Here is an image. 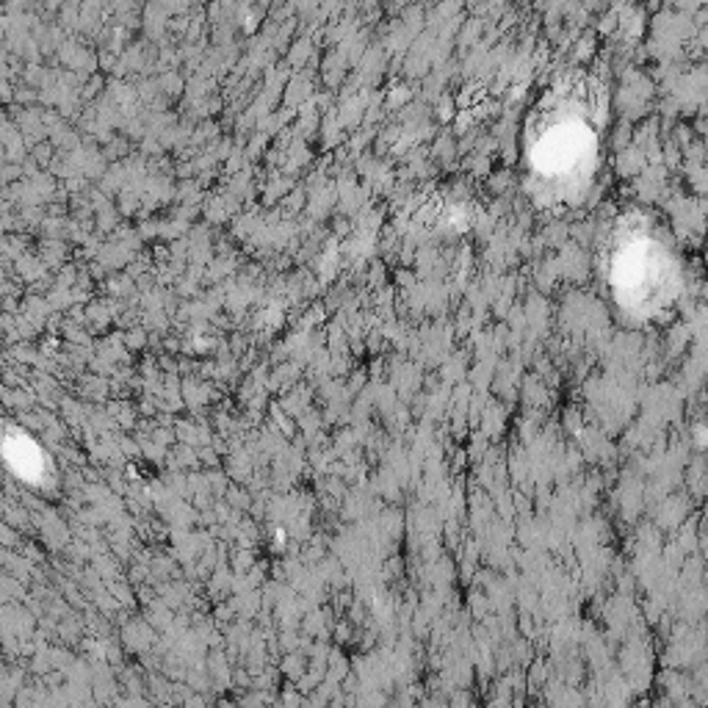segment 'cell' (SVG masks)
I'll return each mask as SVG.
<instances>
[{
    "label": "cell",
    "instance_id": "obj_1",
    "mask_svg": "<svg viewBox=\"0 0 708 708\" xmlns=\"http://www.w3.org/2000/svg\"><path fill=\"white\" fill-rule=\"evenodd\" d=\"M600 133L584 100L550 97L528 133V174L545 199H578L597 166Z\"/></svg>",
    "mask_w": 708,
    "mask_h": 708
},
{
    "label": "cell",
    "instance_id": "obj_2",
    "mask_svg": "<svg viewBox=\"0 0 708 708\" xmlns=\"http://www.w3.org/2000/svg\"><path fill=\"white\" fill-rule=\"evenodd\" d=\"M672 260L669 252L644 235L617 249L611 266V285L617 299L636 313H650L667 304L672 293Z\"/></svg>",
    "mask_w": 708,
    "mask_h": 708
}]
</instances>
